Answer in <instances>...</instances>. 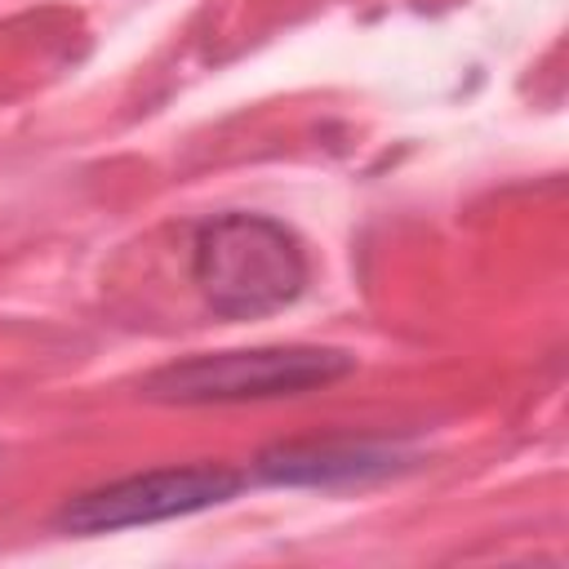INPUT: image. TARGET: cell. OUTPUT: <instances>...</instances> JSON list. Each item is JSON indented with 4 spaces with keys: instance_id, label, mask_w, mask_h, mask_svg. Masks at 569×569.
I'll return each mask as SVG.
<instances>
[{
    "instance_id": "277c9868",
    "label": "cell",
    "mask_w": 569,
    "mask_h": 569,
    "mask_svg": "<svg viewBox=\"0 0 569 569\" xmlns=\"http://www.w3.org/2000/svg\"><path fill=\"white\" fill-rule=\"evenodd\" d=\"M400 453L373 440H293L258 453L253 471L267 485H351L396 471Z\"/></svg>"
},
{
    "instance_id": "3957f363",
    "label": "cell",
    "mask_w": 569,
    "mask_h": 569,
    "mask_svg": "<svg viewBox=\"0 0 569 569\" xmlns=\"http://www.w3.org/2000/svg\"><path fill=\"white\" fill-rule=\"evenodd\" d=\"M240 476L227 467H164V471H142L111 480L102 489H89L71 498L58 511V525L67 533H116V529H138L173 516H196L209 511L227 498L240 493Z\"/></svg>"
},
{
    "instance_id": "7a4b0ae2",
    "label": "cell",
    "mask_w": 569,
    "mask_h": 569,
    "mask_svg": "<svg viewBox=\"0 0 569 569\" xmlns=\"http://www.w3.org/2000/svg\"><path fill=\"white\" fill-rule=\"evenodd\" d=\"M356 369L351 351L338 347H253L218 351L164 365L142 378V396L160 405H236V400H276L329 387Z\"/></svg>"
},
{
    "instance_id": "6da1fadb",
    "label": "cell",
    "mask_w": 569,
    "mask_h": 569,
    "mask_svg": "<svg viewBox=\"0 0 569 569\" xmlns=\"http://www.w3.org/2000/svg\"><path fill=\"white\" fill-rule=\"evenodd\" d=\"M191 280L227 320H258L289 307L307 284L298 236L267 213H218L196 231Z\"/></svg>"
}]
</instances>
